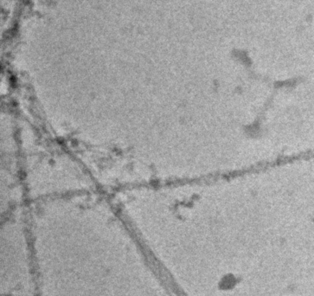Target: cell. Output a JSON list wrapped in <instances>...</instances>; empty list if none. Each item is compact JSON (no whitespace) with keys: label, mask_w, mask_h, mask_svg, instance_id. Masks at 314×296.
<instances>
[{"label":"cell","mask_w":314,"mask_h":296,"mask_svg":"<svg viewBox=\"0 0 314 296\" xmlns=\"http://www.w3.org/2000/svg\"><path fill=\"white\" fill-rule=\"evenodd\" d=\"M235 279L233 276H227L223 279L222 286L224 288H229L231 285H235Z\"/></svg>","instance_id":"obj_1"}]
</instances>
